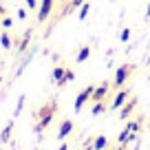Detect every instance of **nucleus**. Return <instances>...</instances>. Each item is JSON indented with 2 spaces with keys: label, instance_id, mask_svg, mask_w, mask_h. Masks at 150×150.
Segmentation results:
<instances>
[{
  "label": "nucleus",
  "instance_id": "f8f14e48",
  "mask_svg": "<svg viewBox=\"0 0 150 150\" xmlns=\"http://www.w3.org/2000/svg\"><path fill=\"white\" fill-rule=\"evenodd\" d=\"M141 122H144V117H137V119H130V122H126V128L132 132V135H137V132L141 130Z\"/></svg>",
  "mask_w": 150,
  "mask_h": 150
},
{
  "label": "nucleus",
  "instance_id": "c756f323",
  "mask_svg": "<svg viewBox=\"0 0 150 150\" xmlns=\"http://www.w3.org/2000/svg\"><path fill=\"white\" fill-rule=\"evenodd\" d=\"M148 64H150V55H148Z\"/></svg>",
  "mask_w": 150,
  "mask_h": 150
},
{
  "label": "nucleus",
  "instance_id": "f257e3e1",
  "mask_svg": "<svg viewBox=\"0 0 150 150\" xmlns=\"http://www.w3.org/2000/svg\"><path fill=\"white\" fill-rule=\"evenodd\" d=\"M55 112H57V102H55V99L42 104V106L35 110V126H33V132H35V135H42L44 128L51 126L53 117H55Z\"/></svg>",
  "mask_w": 150,
  "mask_h": 150
},
{
  "label": "nucleus",
  "instance_id": "bb28decb",
  "mask_svg": "<svg viewBox=\"0 0 150 150\" xmlns=\"http://www.w3.org/2000/svg\"><path fill=\"white\" fill-rule=\"evenodd\" d=\"M57 150H69V146H66V144H60V148H57Z\"/></svg>",
  "mask_w": 150,
  "mask_h": 150
},
{
  "label": "nucleus",
  "instance_id": "a878e982",
  "mask_svg": "<svg viewBox=\"0 0 150 150\" xmlns=\"http://www.w3.org/2000/svg\"><path fill=\"white\" fill-rule=\"evenodd\" d=\"M150 18V2H148V9H146V20Z\"/></svg>",
  "mask_w": 150,
  "mask_h": 150
},
{
  "label": "nucleus",
  "instance_id": "f03ea898",
  "mask_svg": "<svg viewBox=\"0 0 150 150\" xmlns=\"http://www.w3.org/2000/svg\"><path fill=\"white\" fill-rule=\"evenodd\" d=\"M132 73H135V66L132 64H122L117 66V71H115V75H112V88H124V86L128 84V80L132 77Z\"/></svg>",
  "mask_w": 150,
  "mask_h": 150
},
{
  "label": "nucleus",
  "instance_id": "1a4fd4ad",
  "mask_svg": "<svg viewBox=\"0 0 150 150\" xmlns=\"http://www.w3.org/2000/svg\"><path fill=\"white\" fill-rule=\"evenodd\" d=\"M71 132H73V122H71V119H64V122L60 124V130H57V139L64 141Z\"/></svg>",
  "mask_w": 150,
  "mask_h": 150
},
{
  "label": "nucleus",
  "instance_id": "0eeeda50",
  "mask_svg": "<svg viewBox=\"0 0 150 150\" xmlns=\"http://www.w3.org/2000/svg\"><path fill=\"white\" fill-rule=\"evenodd\" d=\"M137 102H139L137 97H130V99H128V102L119 108V119H128V117H130L132 112H135V108H137Z\"/></svg>",
  "mask_w": 150,
  "mask_h": 150
},
{
  "label": "nucleus",
  "instance_id": "ddd939ff",
  "mask_svg": "<svg viewBox=\"0 0 150 150\" xmlns=\"http://www.w3.org/2000/svg\"><path fill=\"white\" fill-rule=\"evenodd\" d=\"M31 35H33V31L29 29V31H27V33L22 35V40L18 42V47H16V49H18L20 53H22V51H27V49H29V40H31Z\"/></svg>",
  "mask_w": 150,
  "mask_h": 150
},
{
  "label": "nucleus",
  "instance_id": "cd10ccee",
  "mask_svg": "<svg viewBox=\"0 0 150 150\" xmlns=\"http://www.w3.org/2000/svg\"><path fill=\"white\" fill-rule=\"evenodd\" d=\"M0 16H7V13H5V7H2V5H0Z\"/></svg>",
  "mask_w": 150,
  "mask_h": 150
},
{
  "label": "nucleus",
  "instance_id": "20e7f679",
  "mask_svg": "<svg viewBox=\"0 0 150 150\" xmlns=\"http://www.w3.org/2000/svg\"><path fill=\"white\" fill-rule=\"evenodd\" d=\"M93 91H95V84H88V86H84V88L77 93V97H75V104H73L75 112H80L82 108H84V104L91 102V97H93Z\"/></svg>",
  "mask_w": 150,
  "mask_h": 150
},
{
  "label": "nucleus",
  "instance_id": "393cba45",
  "mask_svg": "<svg viewBox=\"0 0 150 150\" xmlns=\"http://www.w3.org/2000/svg\"><path fill=\"white\" fill-rule=\"evenodd\" d=\"M24 2H27V9H38V0H24Z\"/></svg>",
  "mask_w": 150,
  "mask_h": 150
},
{
  "label": "nucleus",
  "instance_id": "2eb2a0df",
  "mask_svg": "<svg viewBox=\"0 0 150 150\" xmlns=\"http://www.w3.org/2000/svg\"><path fill=\"white\" fill-rule=\"evenodd\" d=\"M130 139H132V132L128 130L126 126H124V130L119 132V137H117V144H119V146H126V144H128Z\"/></svg>",
  "mask_w": 150,
  "mask_h": 150
},
{
  "label": "nucleus",
  "instance_id": "7c9ffc66",
  "mask_svg": "<svg viewBox=\"0 0 150 150\" xmlns=\"http://www.w3.org/2000/svg\"><path fill=\"white\" fill-rule=\"evenodd\" d=\"M110 2H117V0H110Z\"/></svg>",
  "mask_w": 150,
  "mask_h": 150
},
{
  "label": "nucleus",
  "instance_id": "b1692460",
  "mask_svg": "<svg viewBox=\"0 0 150 150\" xmlns=\"http://www.w3.org/2000/svg\"><path fill=\"white\" fill-rule=\"evenodd\" d=\"M75 80V73H73V71H71V69H66V75H64V82H66V84H71V82H73Z\"/></svg>",
  "mask_w": 150,
  "mask_h": 150
},
{
  "label": "nucleus",
  "instance_id": "9d476101",
  "mask_svg": "<svg viewBox=\"0 0 150 150\" xmlns=\"http://www.w3.org/2000/svg\"><path fill=\"white\" fill-rule=\"evenodd\" d=\"M11 132H13V119H9L7 126L2 128V132H0V144H7V141L11 139Z\"/></svg>",
  "mask_w": 150,
  "mask_h": 150
},
{
  "label": "nucleus",
  "instance_id": "4468645a",
  "mask_svg": "<svg viewBox=\"0 0 150 150\" xmlns=\"http://www.w3.org/2000/svg\"><path fill=\"white\" fill-rule=\"evenodd\" d=\"M106 110H108V104H104V102H93V108H91V112H93L95 117H97V115H104Z\"/></svg>",
  "mask_w": 150,
  "mask_h": 150
},
{
  "label": "nucleus",
  "instance_id": "4be33fe9",
  "mask_svg": "<svg viewBox=\"0 0 150 150\" xmlns=\"http://www.w3.org/2000/svg\"><path fill=\"white\" fill-rule=\"evenodd\" d=\"M0 27H2V29H11V27H13V18L2 16V18H0Z\"/></svg>",
  "mask_w": 150,
  "mask_h": 150
},
{
  "label": "nucleus",
  "instance_id": "c85d7f7f",
  "mask_svg": "<svg viewBox=\"0 0 150 150\" xmlns=\"http://www.w3.org/2000/svg\"><path fill=\"white\" fill-rule=\"evenodd\" d=\"M115 150H128V148H126V146H117Z\"/></svg>",
  "mask_w": 150,
  "mask_h": 150
},
{
  "label": "nucleus",
  "instance_id": "f3484780",
  "mask_svg": "<svg viewBox=\"0 0 150 150\" xmlns=\"http://www.w3.org/2000/svg\"><path fill=\"white\" fill-rule=\"evenodd\" d=\"M88 13H91V2L86 0L84 5L77 9V20H86V18H88Z\"/></svg>",
  "mask_w": 150,
  "mask_h": 150
},
{
  "label": "nucleus",
  "instance_id": "dca6fc26",
  "mask_svg": "<svg viewBox=\"0 0 150 150\" xmlns=\"http://www.w3.org/2000/svg\"><path fill=\"white\" fill-rule=\"evenodd\" d=\"M106 146H108V139H106L104 135H97V137L93 139V150H104Z\"/></svg>",
  "mask_w": 150,
  "mask_h": 150
},
{
  "label": "nucleus",
  "instance_id": "423d86ee",
  "mask_svg": "<svg viewBox=\"0 0 150 150\" xmlns=\"http://www.w3.org/2000/svg\"><path fill=\"white\" fill-rule=\"evenodd\" d=\"M110 88H112L110 82H102V84H97V86H95V91H93L91 102H104V99H106V95L110 93Z\"/></svg>",
  "mask_w": 150,
  "mask_h": 150
},
{
  "label": "nucleus",
  "instance_id": "7ed1b4c3",
  "mask_svg": "<svg viewBox=\"0 0 150 150\" xmlns=\"http://www.w3.org/2000/svg\"><path fill=\"white\" fill-rule=\"evenodd\" d=\"M128 99H130V88H126V86H124V88H117V93L112 95V102L108 104V110H119Z\"/></svg>",
  "mask_w": 150,
  "mask_h": 150
},
{
  "label": "nucleus",
  "instance_id": "a211bd4d",
  "mask_svg": "<svg viewBox=\"0 0 150 150\" xmlns=\"http://www.w3.org/2000/svg\"><path fill=\"white\" fill-rule=\"evenodd\" d=\"M84 2H86V0H71L69 5H66V7H64V11H62V16H66V13H71V11H73V9H80V7H82V5H84Z\"/></svg>",
  "mask_w": 150,
  "mask_h": 150
},
{
  "label": "nucleus",
  "instance_id": "39448f33",
  "mask_svg": "<svg viewBox=\"0 0 150 150\" xmlns=\"http://www.w3.org/2000/svg\"><path fill=\"white\" fill-rule=\"evenodd\" d=\"M53 7H55V0H42L38 7V22H47L53 13Z\"/></svg>",
  "mask_w": 150,
  "mask_h": 150
},
{
  "label": "nucleus",
  "instance_id": "aec40b11",
  "mask_svg": "<svg viewBox=\"0 0 150 150\" xmlns=\"http://www.w3.org/2000/svg\"><path fill=\"white\" fill-rule=\"evenodd\" d=\"M130 38H132V31H130L128 27H124L122 31H119V40H122V42H128Z\"/></svg>",
  "mask_w": 150,
  "mask_h": 150
},
{
  "label": "nucleus",
  "instance_id": "412c9836",
  "mask_svg": "<svg viewBox=\"0 0 150 150\" xmlns=\"http://www.w3.org/2000/svg\"><path fill=\"white\" fill-rule=\"evenodd\" d=\"M24 102H27V97H24V95H20V97H18V104H16V110H13V117H18L20 112H22V106H24Z\"/></svg>",
  "mask_w": 150,
  "mask_h": 150
},
{
  "label": "nucleus",
  "instance_id": "6ab92c4d",
  "mask_svg": "<svg viewBox=\"0 0 150 150\" xmlns=\"http://www.w3.org/2000/svg\"><path fill=\"white\" fill-rule=\"evenodd\" d=\"M0 44H2V49H11V47H13V42H11V35H9V33H5V31L0 33Z\"/></svg>",
  "mask_w": 150,
  "mask_h": 150
},
{
  "label": "nucleus",
  "instance_id": "6e6552de",
  "mask_svg": "<svg viewBox=\"0 0 150 150\" xmlns=\"http://www.w3.org/2000/svg\"><path fill=\"white\" fill-rule=\"evenodd\" d=\"M64 75H66V66H53V71H51V80L55 82L57 86H66Z\"/></svg>",
  "mask_w": 150,
  "mask_h": 150
},
{
  "label": "nucleus",
  "instance_id": "5701e85b",
  "mask_svg": "<svg viewBox=\"0 0 150 150\" xmlns=\"http://www.w3.org/2000/svg\"><path fill=\"white\" fill-rule=\"evenodd\" d=\"M27 16H29L27 7H20V9L16 11V18H18V20H27Z\"/></svg>",
  "mask_w": 150,
  "mask_h": 150
},
{
  "label": "nucleus",
  "instance_id": "9b49d317",
  "mask_svg": "<svg viewBox=\"0 0 150 150\" xmlns=\"http://www.w3.org/2000/svg\"><path fill=\"white\" fill-rule=\"evenodd\" d=\"M88 57H91V47H88V44L80 47V51L75 53V60H77V62H86Z\"/></svg>",
  "mask_w": 150,
  "mask_h": 150
},
{
  "label": "nucleus",
  "instance_id": "2f4dec72",
  "mask_svg": "<svg viewBox=\"0 0 150 150\" xmlns=\"http://www.w3.org/2000/svg\"><path fill=\"white\" fill-rule=\"evenodd\" d=\"M0 18H2V16H0Z\"/></svg>",
  "mask_w": 150,
  "mask_h": 150
}]
</instances>
